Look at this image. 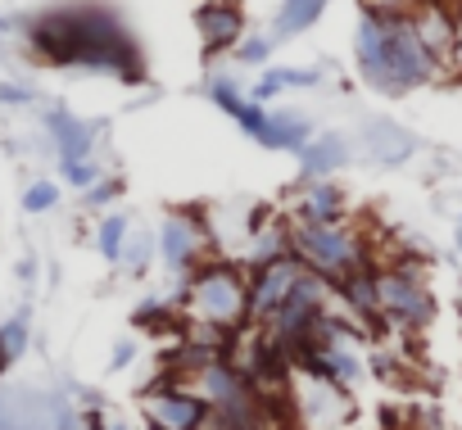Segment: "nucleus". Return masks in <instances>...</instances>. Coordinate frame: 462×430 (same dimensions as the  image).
Returning a JSON list of instances; mask_svg holds the SVG:
<instances>
[{
    "mask_svg": "<svg viewBox=\"0 0 462 430\" xmlns=\"http://www.w3.org/2000/svg\"><path fill=\"white\" fill-rule=\"evenodd\" d=\"M42 127L55 145V163H73V159H96V141L109 132V118H82L69 105H51L42 114Z\"/></svg>",
    "mask_w": 462,
    "mask_h": 430,
    "instance_id": "nucleus-10",
    "label": "nucleus"
},
{
    "mask_svg": "<svg viewBox=\"0 0 462 430\" xmlns=\"http://www.w3.org/2000/svg\"><path fill=\"white\" fill-rule=\"evenodd\" d=\"M28 344H32V313L19 308L14 317L0 322V353H5L10 362H19L28 353Z\"/></svg>",
    "mask_w": 462,
    "mask_h": 430,
    "instance_id": "nucleus-23",
    "label": "nucleus"
},
{
    "mask_svg": "<svg viewBox=\"0 0 462 430\" xmlns=\"http://www.w3.org/2000/svg\"><path fill=\"white\" fill-rule=\"evenodd\" d=\"M282 254H291V232H286V218H273L263 232L250 236L241 263H245V268H259V263H273V259H282Z\"/></svg>",
    "mask_w": 462,
    "mask_h": 430,
    "instance_id": "nucleus-20",
    "label": "nucleus"
},
{
    "mask_svg": "<svg viewBox=\"0 0 462 430\" xmlns=\"http://www.w3.org/2000/svg\"><path fill=\"white\" fill-rule=\"evenodd\" d=\"M245 96H250L254 105H277V100L286 96V87L277 82V73H273V64H268V69L254 73V82H245Z\"/></svg>",
    "mask_w": 462,
    "mask_h": 430,
    "instance_id": "nucleus-29",
    "label": "nucleus"
},
{
    "mask_svg": "<svg viewBox=\"0 0 462 430\" xmlns=\"http://www.w3.org/2000/svg\"><path fill=\"white\" fill-rule=\"evenodd\" d=\"M286 232H291V254L304 263V272H313V277H322L331 286H340L358 268L376 263V250L363 236V227H354V218L336 223V227H309V223H291L286 218Z\"/></svg>",
    "mask_w": 462,
    "mask_h": 430,
    "instance_id": "nucleus-4",
    "label": "nucleus"
},
{
    "mask_svg": "<svg viewBox=\"0 0 462 430\" xmlns=\"http://www.w3.org/2000/svg\"><path fill=\"white\" fill-rule=\"evenodd\" d=\"M354 69L358 82L385 100L412 96L430 82H439V64L421 46L408 5H358L354 19Z\"/></svg>",
    "mask_w": 462,
    "mask_h": 430,
    "instance_id": "nucleus-2",
    "label": "nucleus"
},
{
    "mask_svg": "<svg viewBox=\"0 0 462 430\" xmlns=\"http://www.w3.org/2000/svg\"><path fill=\"white\" fill-rule=\"evenodd\" d=\"M123 190H127V181H123L118 172H105L96 186H87V190H82V199H78V204H82L87 213H105V208H114V204L123 199Z\"/></svg>",
    "mask_w": 462,
    "mask_h": 430,
    "instance_id": "nucleus-26",
    "label": "nucleus"
},
{
    "mask_svg": "<svg viewBox=\"0 0 462 430\" xmlns=\"http://www.w3.org/2000/svg\"><path fill=\"white\" fill-rule=\"evenodd\" d=\"M5 371H10V358H5V353H0V376H5Z\"/></svg>",
    "mask_w": 462,
    "mask_h": 430,
    "instance_id": "nucleus-34",
    "label": "nucleus"
},
{
    "mask_svg": "<svg viewBox=\"0 0 462 430\" xmlns=\"http://www.w3.org/2000/svg\"><path fill=\"white\" fill-rule=\"evenodd\" d=\"M14 277H19L23 286H32V281H37V259H32V254L19 259V263H14Z\"/></svg>",
    "mask_w": 462,
    "mask_h": 430,
    "instance_id": "nucleus-32",
    "label": "nucleus"
},
{
    "mask_svg": "<svg viewBox=\"0 0 462 430\" xmlns=\"http://www.w3.org/2000/svg\"><path fill=\"white\" fill-rule=\"evenodd\" d=\"M245 32H250V14L236 0H199L195 5V37H199L208 59L231 55Z\"/></svg>",
    "mask_w": 462,
    "mask_h": 430,
    "instance_id": "nucleus-11",
    "label": "nucleus"
},
{
    "mask_svg": "<svg viewBox=\"0 0 462 430\" xmlns=\"http://www.w3.org/2000/svg\"><path fill=\"white\" fill-rule=\"evenodd\" d=\"M154 263H159V254H154V232H136V227H132V236H127V245H123V259H118V272L132 277V281H141Z\"/></svg>",
    "mask_w": 462,
    "mask_h": 430,
    "instance_id": "nucleus-21",
    "label": "nucleus"
},
{
    "mask_svg": "<svg viewBox=\"0 0 462 430\" xmlns=\"http://www.w3.org/2000/svg\"><path fill=\"white\" fill-rule=\"evenodd\" d=\"M213 245H217L213 223L204 218L199 208H172V213H163V223L154 232V254H159L163 272H172L177 281L186 272H195L204 259H213Z\"/></svg>",
    "mask_w": 462,
    "mask_h": 430,
    "instance_id": "nucleus-7",
    "label": "nucleus"
},
{
    "mask_svg": "<svg viewBox=\"0 0 462 430\" xmlns=\"http://www.w3.org/2000/svg\"><path fill=\"white\" fill-rule=\"evenodd\" d=\"M318 123L309 118V109H273L268 105V132L259 141V150H277V154H300L313 141Z\"/></svg>",
    "mask_w": 462,
    "mask_h": 430,
    "instance_id": "nucleus-16",
    "label": "nucleus"
},
{
    "mask_svg": "<svg viewBox=\"0 0 462 430\" xmlns=\"http://www.w3.org/2000/svg\"><path fill=\"white\" fill-rule=\"evenodd\" d=\"M273 50H277V41H273L268 32H245V37L236 41V50H231L226 59L236 64V69H254V73H259V69L273 64Z\"/></svg>",
    "mask_w": 462,
    "mask_h": 430,
    "instance_id": "nucleus-22",
    "label": "nucleus"
},
{
    "mask_svg": "<svg viewBox=\"0 0 462 430\" xmlns=\"http://www.w3.org/2000/svg\"><path fill=\"white\" fill-rule=\"evenodd\" d=\"M354 154H358L354 136L327 127V132H313V141L295 159H300V177H340L354 163Z\"/></svg>",
    "mask_w": 462,
    "mask_h": 430,
    "instance_id": "nucleus-15",
    "label": "nucleus"
},
{
    "mask_svg": "<svg viewBox=\"0 0 462 430\" xmlns=\"http://www.w3.org/2000/svg\"><path fill=\"white\" fill-rule=\"evenodd\" d=\"M105 177V168H100V159H73V163H60V181L69 186V190H87V186H96Z\"/></svg>",
    "mask_w": 462,
    "mask_h": 430,
    "instance_id": "nucleus-27",
    "label": "nucleus"
},
{
    "mask_svg": "<svg viewBox=\"0 0 462 430\" xmlns=\"http://www.w3.org/2000/svg\"><path fill=\"white\" fill-rule=\"evenodd\" d=\"M60 199H64V186H60V181H51V177H37V181H28V186H23V195H19V204H23V213H28V218H42V213H55V208H60Z\"/></svg>",
    "mask_w": 462,
    "mask_h": 430,
    "instance_id": "nucleus-24",
    "label": "nucleus"
},
{
    "mask_svg": "<svg viewBox=\"0 0 462 430\" xmlns=\"http://www.w3.org/2000/svg\"><path fill=\"white\" fill-rule=\"evenodd\" d=\"M300 272H304V263H300L295 254H282V259H273V263L250 268V326H263V322L286 304V295H291V286L300 281Z\"/></svg>",
    "mask_w": 462,
    "mask_h": 430,
    "instance_id": "nucleus-14",
    "label": "nucleus"
},
{
    "mask_svg": "<svg viewBox=\"0 0 462 430\" xmlns=\"http://www.w3.org/2000/svg\"><path fill=\"white\" fill-rule=\"evenodd\" d=\"M444 78H462V10H453V46L444 59Z\"/></svg>",
    "mask_w": 462,
    "mask_h": 430,
    "instance_id": "nucleus-31",
    "label": "nucleus"
},
{
    "mask_svg": "<svg viewBox=\"0 0 462 430\" xmlns=\"http://www.w3.org/2000/svg\"><path fill=\"white\" fill-rule=\"evenodd\" d=\"M136 353H141V344H136L132 335L114 340V349H109V371H127V367L136 362Z\"/></svg>",
    "mask_w": 462,
    "mask_h": 430,
    "instance_id": "nucleus-30",
    "label": "nucleus"
},
{
    "mask_svg": "<svg viewBox=\"0 0 462 430\" xmlns=\"http://www.w3.org/2000/svg\"><path fill=\"white\" fill-rule=\"evenodd\" d=\"M327 10H331V0H282L277 14H273V23H268V37H273L277 46H286V41L313 32V28L327 19Z\"/></svg>",
    "mask_w": 462,
    "mask_h": 430,
    "instance_id": "nucleus-18",
    "label": "nucleus"
},
{
    "mask_svg": "<svg viewBox=\"0 0 462 430\" xmlns=\"http://www.w3.org/2000/svg\"><path fill=\"white\" fill-rule=\"evenodd\" d=\"M19 37L37 59L55 69H82V73L118 78L127 87L145 82V55L127 19L105 0H64V5H51L42 14H23Z\"/></svg>",
    "mask_w": 462,
    "mask_h": 430,
    "instance_id": "nucleus-1",
    "label": "nucleus"
},
{
    "mask_svg": "<svg viewBox=\"0 0 462 430\" xmlns=\"http://www.w3.org/2000/svg\"><path fill=\"white\" fill-rule=\"evenodd\" d=\"M331 308H336V286L322 281V277H313V272H300V281L291 286L286 304L263 322V331H268L282 349H291V344L304 340V335L313 331V322L327 317Z\"/></svg>",
    "mask_w": 462,
    "mask_h": 430,
    "instance_id": "nucleus-8",
    "label": "nucleus"
},
{
    "mask_svg": "<svg viewBox=\"0 0 462 430\" xmlns=\"http://www.w3.org/2000/svg\"><path fill=\"white\" fill-rule=\"evenodd\" d=\"M127 236H132V213H123V208H105V213H100V223H96V236H91V241H96V254H100L105 263H114V268H118Z\"/></svg>",
    "mask_w": 462,
    "mask_h": 430,
    "instance_id": "nucleus-19",
    "label": "nucleus"
},
{
    "mask_svg": "<svg viewBox=\"0 0 462 430\" xmlns=\"http://www.w3.org/2000/svg\"><path fill=\"white\" fill-rule=\"evenodd\" d=\"M291 223L309 227H336L349 223V195L336 177H300L295 199H291Z\"/></svg>",
    "mask_w": 462,
    "mask_h": 430,
    "instance_id": "nucleus-12",
    "label": "nucleus"
},
{
    "mask_svg": "<svg viewBox=\"0 0 462 430\" xmlns=\"http://www.w3.org/2000/svg\"><path fill=\"white\" fill-rule=\"evenodd\" d=\"M376 304L390 331H426L439 313L426 268L412 259H376Z\"/></svg>",
    "mask_w": 462,
    "mask_h": 430,
    "instance_id": "nucleus-5",
    "label": "nucleus"
},
{
    "mask_svg": "<svg viewBox=\"0 0 462 430\" xmlns=\"http://www.w3.org/2000/svg\"><path fill=\"white\" fill-rule=\"evenodd\" d=\"M186 322L245 331L250 326V268L241 259H204L195 272L181 277V290H172Z\"/></svg>",
    "mask_w": 462,
    "mask_h": 430,
    "instance_id": "nucleus-3",
    "label": "nucleus"
},
{
    "mask_svg": "<svg viewBox=\"0 0 462 430\" xmlns=\"http://www.w3.org/2000/svg\"><path fill=\"white\" fill-rule=\"evenodd\" d=\"M291 416L300 430H345L354 421V398H349V389H340L322 376L295 371L291 376Z\"/></svg>",
    "mask_w": 462,
    "mask_h": 430,
    "instance_id": "nucleus-9",
    "label": "nucleus"
},
{
    "mask_svg": "<svg viewBox=\"0 0 462 430\" xmlns=\"http://www.w3.org/2000/svg\"><path fill=\"white\" fill-rule=\"evenodd\" d=\"M0 430H51V394L0 389Z\"/></svg>",
    "mask_w": 462,
    "mask_h": 430,
    "instance_id": "nucleus-17",
    "label": "nucleus"
},
{
    "mask_svg": "<svg viewBox=\"0 0 462 430\" xmlns=\"http://www.w3.org/2000/svg\"><path fill=\"white\" fill-rule=\"evenodd\" d=\"M141 412L150 430H208L213 421L208 398L186 376H172V371H159L141 389Z\"/></svg>",
    "mask_w": 462,
    "mask_h": 430,
    "instance_id": "nucleus-6",
    "label": "nucleus"
},
{
    "mask_svg": "<svg viewBox=\"0 0 462 430\" xmlns=\"http://www.w3.org/2000/svg\"><path fill=\"white\" fill-rule=\"evenodd\" d=\"M42 91L32 82H19V78H0V109H28L37 105Z\"/></svg>",
    "mask_w": 462,
    "mask_h": 430,
    "instance_id": "nucleus-28",
    "label": "nucleus"
},
{
    "mask_svg": "<svg viewBox=\"0 0 462 430\" xmlns=\"http://www.w3.org/2000/svg\"><path fill=\"white\" fill-rule=\"evenodd\" d=\"M273 73L286 91H318L327 82V64H273Z\"/></svg>",
    "mask_w": 462,
    "mask_h": 430,
    "instance_id": "nucleus-25",
    "label": "nucleus"
},
{
    "mask_svg": "<svg viewBox=\"0 0 462 430\" xmlns=\"http://www.w3.org/2000/svg\"><path fill=\"white\" fill-rule=\"evenodd\" d=\"M453 245H457V254H462V223L453 227Z\"/></svg>",
    "mask_w": 462,
    "mask_h": 430,
    "instance_id": "nucleus-33",
    "label": "nucleus"
},
{
    "mask_svg": "<svg viewBox=\"0 0 462 430\" xmlns=\"http://www.w3.org/2000/svg\"><path fill=\"white\" fill-rule=\"evenodd\" d=\"M358 150L372 168H403L417 159L421 141L417 132H408L399 118H363L358 127Z\"/></svg>",
    "mask_w": 462,
    "mask_h": 430,
    "instance_id": "nucleus-13",
    "label": "nucleus"
}]
</instances>
